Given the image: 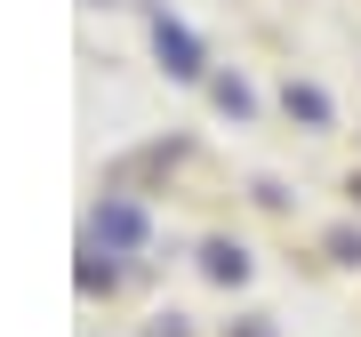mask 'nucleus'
Here are the masks:
<instances>
[{"mask_svg":"<svg viewBox=\"0 0 361 337\" xmlns=\"http://www.w3.org/2000/svg\"><path fill=\"white\" fill-rule=\"evenodd\" d=\"M153 56H161V73L169 80H209V56H201V40L177 25V16H161L153 8Z\"/></svg>","mask_w":361,"mask_h":337,"instance_id":"1","label":"nucleus"},{"mask_svg":"<svg viewBox=\"0 0 361 337\" xmlns=\"http://www.w3.org/2000/svg\"><path fill=\"white\" fill-rule=\"evenodd\" d=\"M89 233H97L104 249H137V241H145V209H137L129 193H104L97 217H89Z\"/></svg>","mask_w":361,"mask_h":337,"instance_id":"2","label":"nucleus"},{"mask_svg":"<svg viewBox=\"0 0 361 337\" xmlns=\"http://www.w3.org/2000/svg\"><path fill=\"white\" fill-rule=\"evenodd\" d=\"M201 273H209L217 289H241V281H249V249H241V241H209V249H201Z\"/></svg>","mask_w":361,"mask_h":337,"instance_id":"3","label":"nucleus"},{"mask_svg":"<svg viewBox=\"0 0 361 337\" xmlns=\"http://www.w3.org/2000/svg\"><path fill=\"white\" fill-rule=\"evenodd\" d=\"M209 104L233 113V121H249V113H257V89H249L241 73H217V80H209Z\"/></svg>","mask_w":361,"mask_h":337,"instance_id":"4","label":"nucleus"},{"mask_svg":"<svg viewBox=\"0 0 361 337\" xmlns=\"http://www.w3.org/2000/svg\"><path fill=\"white\" fill-rule=\"evenodd\" d=\"M281 104H289V121H305V129H329V97L313 89V80H289Z\"/></svg>","mask_w":361,"mask_h":337,"instance_id":"5","label":"nucleus"},{"mask_svg":"<svg viewBox=\"0 0 361 337\" xmlns=\"http://www.w3.org/2000/svg\"><path fill=\"white\" fill-rule=\"evenodd\" d=\"M329 257H337V265H361V233H353V225H337V233H329Z\"/></svg>","mask_w":361,"mask_h":337,"instance_id":"6","label":"nucleus"},{"mask_svg":"<svg viewBox=\"0 0 361 337\" xmlns=\"http://www.w3.org/2000/svg\"><path fill=\"white\" fill-rule=\"evenodd\" d=\"M225 337H273V329H265V313H249V321H241V329H225Z\"/></svg>","mask_w":361,"mask_h":337,"instance_id":"7","label":"nucleus"},{"mask_svg":"<svg viewBox=\"0 0 361 337\" xmlns=\"http://www.w3.org/2000/svg\"><path fill=\"white\" fill-rule=\"evenodd\" d=\"M353 201H361V168H353Z\"/></svg>","mask_w":361,"mask_h":337,"instance_id":"8","label":"nucleus"}]
</instances>
